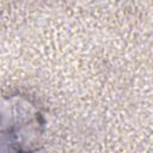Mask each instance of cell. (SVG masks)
Instances as JSON below:
<instances>
[{
  "label": "cell",
  "instance_id": "1",
  "mask_svg": "<svg viewBox=\"0 0 153 153\" xmlns=\"http://www.w3.org/2000/svg\"><path fill=\"white\" fill-rule=\"evenodd\" d=\"M44 117L30 98L0 94V152H31L39 148Z\"/></svg>",
  "mask_w": 153,
  "mask_h": 153
}]
</instances>
